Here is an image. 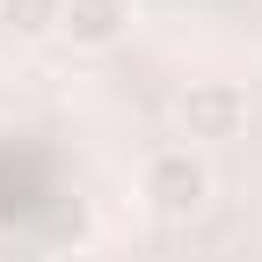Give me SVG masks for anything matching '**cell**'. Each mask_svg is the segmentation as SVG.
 Segmentation results:
<instances>
[{"mask_svg":"<svg viewBox=\"0 0 262 262\" xmlns=\"http://www.w3.org/2000/svg\"><path fill=\"white\" fill-rule=\"evenodd\" d=\"M211 153H196V146H160L146 153V168H139V196H146V211L153 219H168V226H189L196 211L211 204Z\"/></svg>","mask_w":262,"mask_h":262,"instance_id":"1","label":"cell"},{"mask_svg":"<svg viewBox=\"0 0 262 262\" xmlns=\"http://www.w3.org/2000/svg\"><path fill=\"white\" fill-rule=\"evenodd\" d=\"M248 117H255V102H248V88H241V80H189V88L175 95V124H182V139H189L196 153H204V146H226V139H241Z\"/></svg>","mask_w":262,"mask_h":262,"instance_id":"2","label":"cell"},{"mask_svg":"<svg viewBox=\"0 0 262 262\" xmlns=\"http://www.w3.org/2000/svg\"><path fill=\"white\" fill-rule=\"evenodd\" d=\"M139 22V0H66L58 8V44L73 51H117Z\"/></svg>","mask_w":262,"mask_h":262,"instance_id":"3","label":"cell"},{"mask_svg":"<svg viewBox=\"0 0 262 262\" xmlns=\"http://www.w3.org/2000/svg\"><path fill=\"white\" fill-rule=\"evenodd\" d=\"M58 8L66 0H0V22L15 37H58Z\"/></svg>","mask_w":262,"mask_h":262,"instance_id":"4","label":"cell"}]
</instances>
